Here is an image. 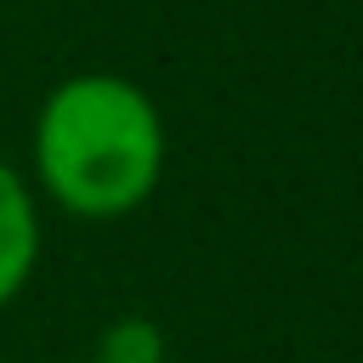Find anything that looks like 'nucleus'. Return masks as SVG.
I'll use <instances>...</instances> for the list:
<instances>
[{"mask_svg":"<svg viewBox=\"0 0 363 363\" xmlns=\"http://www.w3.org/2000/svg\"><path fill=\"white\" fill-rule=\"evenodd\" d=\"M34 170L68 216L119 221L159 187L164 119L136 79L102 68L74 74L34 119Z\"/></svg>","mask_w":363,"mask_h":363,"instance_id":"1","label":"nucleus"},{"mask_svg":"<svg viewBox=\"0 0 363 363\" xmlns=\"http://www.w3.org/2000/svg\"><path fill=\"white\" fill-rule=\"evenodd\" d=\"M40 261V204L28 182L0 159V306L23 295Z\"/></svg>","mask_w":363,"mask_h":363,"instance_id":"2","label":"nucleus"}]
</instances>
